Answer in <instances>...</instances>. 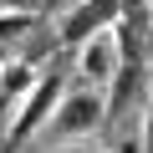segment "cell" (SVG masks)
Listing matches in <instances>:
<instances>
[{"label":"cell","mask_w":153,"mask_h":153,"mask_svg":"<svg viewBox=\"0 0 153 153\" xmlns=\"http://www.w3.org/2000/svg\"><path fill=\"white\" fill-rule=\"evenodd\" d=\"M56 102H61V66H46V71H36L31 92L16 102V112H10V123H5V138H0V148H21V143H31V138L51 123Z\"/></svg>","instance_id":"1"},{"label":"cell","mask_w":153,"mask_h":153,"mask_svg":"<svg viewBox=\"0 0 153 153\" xmlns=\"http://www.w3.org/2000/svg\"><path fill=\"white\" fill-rule=\"evenodd\" d=\"M102 123H107L102 92L97 87H71V92H61V102H56V112L41 133H51V143L61 148V143H82V138L102 133Z\"/></svg>","instance_id":"2"},{"label":"cell","mask_w":153,"mask_h":153,"mask_svg":"<svg viewBox=\"0 0 153 153\" xmlns=\"http://www.w3.org/2000/svg\"><path fill=\"white\" fill-rule=\"evenodd\" d=\"M123 16V0H71V10L56 21V41L61 46H82L97 31H112V21Z\"/></svg>","instance_id":"3"},{"label":"cell","mask_w":153,"mask_h":153,"mask_svg":"<svg viewBox=\"0 0 153 153\" xmlns=\"http://www.w3.org/2000/svg\"><path fill=\"white\" fill-rule=\"evenodd\" d=\"M117 41H112V31H97V36H87L82 46H76V76H82L87 87H107L112 82V71H117Z\"/></svg>","instance_id":"4"},{"label":"cell","mask_w":153,"mask_h":153,"mask_svg":"<svg viewBox=\"0 0 153 153\" xmlns=\"http://www.w3.org/2000/svg\"><path fill=\"white\" fill-rule=\"evenodd\" d=\"M31 82H36V61H26V56H5L0 61V123H10V112L31 92Z\"/></svg>","instance_id":"5"},{"label":"cell","mask_w":153,"mask_h":153,"mask_svg":"<svg viewBox=\"0 0 153 153\" xmlns=\"http://www.w3.org/2000/svg\"><path fill=\"white\" fill-rule=\"evenodd\" d=\"M31 26H36L31 10H0V46H5V41H21Z\"/></svg>","instance_id":"6"},{"label":"cell","mask_w":153,"mask_h":153,"mask_svg":"<svg viewBox=\"0 0 153 153\" xmlns=\"http://www.w3.org/2000/svg\"><path fill=\"white\" fill-rule=\"evenodd\" d=\"M138 153H153V92L143 97V112H138Z\"/></svg>","instance_id":"7"},{"label":"cell","mask_w":153,"mask_h":153,"mask_svg":"<svg viewBox=\"0 0 153 153\" xmlns=\"http://www.w3.org/2000/svg\"><path fill=\"white\" fill-rule=\"evenodd\" d=\"M143 61H153V10H148V26H143Z\"/></svg>","instance_id":"8"},{"label":"cell","mask_w":153,"mask_h":153,"mask_svg":"<svg viewBox=\"0 0 153 153\" xmlns=\"http://www.w3.org/2000/svg\"><path fill=\"white\" fill-rule=\"evenodd\" d=\"M51 153H112V148H82V143H61V148H51Z\"/></svg>","instance_id":"9"},{"label":"cell","mask_w":153,"mask_h":153,"mask_svg":"<svg viewBox=\"0 0 153 153\" xmlns=\"http://www.w3.org/2000/svg\"><path fill=\"white\" fill-rule=\"evenodd\" d=\"M0 10H21V0H0Z\"/></svg>","instance_id":"10"},{"label":"cell","mask_w":153,"mask_h":153,"mask_svg":"<svg viewBox=\"0 0 153 153\" xmlns=\"http://www.w3.org/2000/svg\"><path fill=\"white\" fill-rule=\"evenodd\" d=\"M0 138H5V128H0Z\"/></svg>","instance_id":"11"}]
</instances>
